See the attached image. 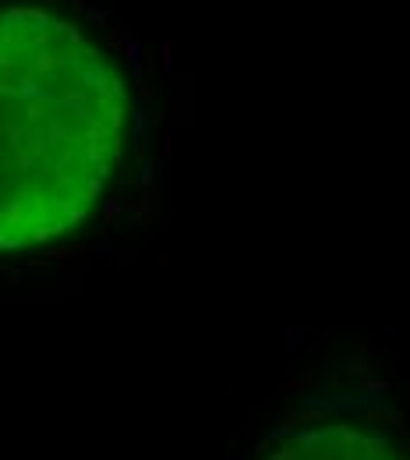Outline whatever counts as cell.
I'll list each match as a JSON object with an SVG mask.
<instances>
[{
	"label": "cell",
	"instance_id": "obj_1",
	"mask_svg": "<svg viewBox=\"0 0 410 460\" xmlns=\"http://www.w3.org/2000/svg\"><path fill=\"white\" fill-rule=\"evenodd\" d=\"M128 85L75 22L0 15V252L50 245L85 223L124 152Z\"/></svg>",
	"mask_w": 410,
	"mask_h": 460
},
{
	"label": "cell",
	"instance_id": "obj_2",
	"mask_svg": "<svg viewBox=\"0 0 410 460\" xmlns=\"http://www.w3.org/2000/svg\"><path fill=\"white\" fill-rule=\"evenodd\" d=\"M258 460H410V446L379 418L319 415L272 436Z\"/></svg>",
	"mask_w": 410,
	"mask_h": 460
}]
</instances>
